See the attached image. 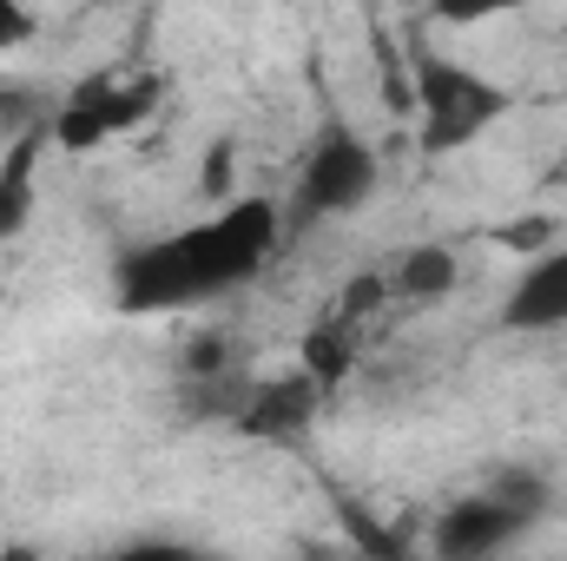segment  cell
<instances>
[{"label":"cell","mask_w":567,"mask_h":561,"mask_svg":"<svg viewBox=\"0 0 567 561\" xmlns=\"http://www.w3.org/2000/svg\"><path fill=\"white\" fill-rule=\"evenodd\" d=\"M278 252V205L271 198H231L212 218L165 232L120 258V304L126 310H185L218 290L251 284Z\"/></svg>","instance_id":"obj_1"},{"label":"cell","mask_w":567,"mask_h":561,"mask_svg":"<svg viewBox=\"0 0 567 561\" xmlns=\"http://www.w3.org/2000/svg\"><path fill=\"white\" fill-rule=\"evenodd\" d=\"M370 192H377L370 140H357L350 126H323L317 145L303 152V172H297V212L303 218H350L370 205Z\"/></svg>","instance_id":"obj_2"},{"label":"cell","mask_w":567,"mask_h":561,"mask_svg":"<svg viewBox=\"0 0 567 561\" xmlns=\"http://www.w3.org/2000/svg\"><path fill=\"white\" fill-rule=\"evenodd\" d=\"M416 106H423V145L429 152H449V145H468L508 100L482 80V73H468V67H455V60H435L423 53L416 60Z\"/></svg>","instance_id":"obj_3"},{"label":"cell","mask_w":567,"mask_h":561,"mask_svg":"<svg viewBox=\"0 0 567 561\" xmlns=\"http://www.w3.org/2000/svg\"><path fill=\"white\" fill-rule=\"evenodd\" d=\"M535 522L542 516H528V509L502 502L495 489H482V496H462V502H449L435 516L429 549L442 561H488V555H502V549H515V542H528Z\"/></svg>","instance_id":"obj_4"},{"label":"cell","mask_w":567,"mask_h":561,"mask_svg":"<svg viewBox=\"0 0 567 561\" xmlns=\"http://www.w3.org/2000/svg\"><path fill=\"white\" fill-rule=\"evenodd\" d=\"M502 330H515V337L567 330V245L542 252L522 278L508 284V297H502Z\"/></svg>","instance_id":"obj_5"},{"label":"cell","mask_w":567,"mask_h":561,"mask_svg":"<svg viewBox=\"0 0 567 561\" xmlns=\"http://www.w3.org/2000/svg\"><path fill=\"white\" fill-rule=\"evenodd\" d=\"M323 410V384L310 377V370H297V377H284V384H265L251 404H245V429L251 436H265V442H297L310 422Z\"/></svg>","instance_id":"obj_6"},{"label":"cell","mask_w":567,"mask_h":561,"mask_svg":"<svg viewBox=\"0 0 567 561\" xmlns=\"http://www.w3.org/2000/svg\"><path fill=\"white\" fill-rule=\"evenodd\" d=\"M145 106H152V86H80L73 93V106L60 113V140L66 145H100L106 133H120V126H133Z\"/></svg>","instance_id":"obj_7"},{"label":"cell","mask_w":567,"mask_h":561,"mask_svg":"<svg viewBox=\"0 0 567 561\" xmlns=\"http://www.w3.org/2000/svg\"><path fill=\"white\" fill-rule=\"evenodd\" d=\"M455 284H462V258H455L449 245H410V252L390 265V290L410 297V304H442Z\"/></svg>","instance_id":"obj_8"},{"label":"cell","mask_w":567,"mask_h":561,"mask_svg":"<svg viewBox=\"0 0 567 561\" xmlns=\"http://www.w3.org/2000/svg\"><path fill=\"white\" fill-rule=\"evenodd\" d=\"M33 152H40V133H27V145H13V159L0 165V245L20 238L33 218Z\"/></svg>","instance_id":"obj_9"},{"label":"cell","mask_w":567,"mask_h":561,"mask_svg":"<svg viewBox=\"0 0 567 561\" xmlns=\"http://www.w3.org/2000/svg\"><path fill=\"white\" fill-rule=\"evenodd\" d=\"M350 364H357V350H350V324H343V317H330L323 330H310V344H303V370H310L323 390H330Z\"/></svg>","instance_id":"obj_10"},{"label":"cell","mask_w":567,"mask_h":561,"mask_svg":"<svg viewBox=\"0 0 567 561\" xmlns=\"http://www.w3.org/2000/svg\"><path fill=\"white\" fill-rule=\"evenodd\" d=\"M488 489H495L502 502L528 509V516H548V482H542L535 469H495V476H488Z\"/></svg>","instance_id":"obj_11"},{"label":"cell","mask_w":567,"mask_h":561,"mask_svg":"<svg viewBox=\"0 0 567 561\" xmlns=\"http://www.w3.org/2000/svg\"><path fill=\"white\" fill-rule=\"evenodd\" d=\"M383 297H390V272H363V278H350L343 304H337V317H343V324H363Z\"/></svg>","instance_id":"obj_12"},{"label":"cell","mask_w":567,"mask_h":561,"mask_svg":"<svg viewBox=\"0 0 567 561\" xmlns=\"http://www.w3.org/2000/svg\"><path fill=\"white\" fill-rule=\"evenodd\" d=\"M429 7H435V20L475 27V20H502V13H515V7H528V0H429Z\"/></svg>","instance_id":"obj_13"},{"label":"cell","mask_w":567,"mask_h":561,"mask_svg":"<svg viewBox=\"0 0 567 561\" xmlns=\"http://www.w3.org/2000/svg\"><path fill=\"white\" fill-rule=\"evenodd\" d=\"M218 370H231V344L225 337H198L192 357H185V377H218Z\"/></svg>","instance_id":"obj_14"},{"label":"cell","mask_w":567,"mask_h":561,"mask_svg":"<svg viewBox=\"0 0 567 561\" xmlns=\"http://www.w3.org/2000/svg\"><path fill=\"white\" fill-rule=\"evenodd\" d=\"M27 33H33V13H27L20 0H0V53H7V47H20Z\"/></svg>","instance_id":"obj_15"},{"label":"cell","mask_w":567,"mask_h":561,"mask_svg":"<svg viewBox=\"0 0 567 561\" xmlns=\"http://www.w3.org/2000/svg\"><path fill=\"white\" fill-rule=\"evenodd\" d=\"M561 178H567V152H561Z\"/></svg>","instance_id":"obj_16"}]
</instances>
